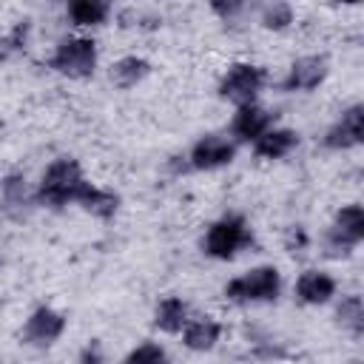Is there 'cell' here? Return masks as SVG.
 Here are the masks:
<instances>
[{
	"label": "cell",
	"instance_id": "cell-1",
	"mask_svg": "<svg viewBox=\"0 0 364 364\" xmlns=\"http://www.w3.org/2000/svg\"><path fill=\"white\" fill-rule=\"evenodd\" d=\"M88 188H91V182L82 176L80 162L71 156H60L46 168L40 188L34 193V202L60 210L65 205H80V199L85 196Z\"/></svg>",
	"mask_w": 364,
	"mask_h": 364
},
{
	"label": "cell",
	"instance_id": "cell-2",
	"mask_svg": "<svg viewBox=\"0 0 364 364\" xmlns=\"http://www.w3.org/2000/svg\"><path fill=\"white\" fill-rule=\"evenodd\" d=\"M250 245H253V230L247 228L245 216H239V213H228V216L216 219V222L208 228L205 239H202L205 253H208L210 259H219V262L233 259L236 253L247 250Z\"/></svg>",
	"mask_w": 364,
	"mask_h": 364
},
{
	"label": "cell",
	"instance_id": "cell-3",
	"mask_svg": "<svg viewBox=\"0 0 364 364\" xmlns=\"http://www.w3.org/2000/svg\"><path fill=\"white\" fill-rule=\"evenodd\" d=\"M282 293V273L273 267V264H262V267H253L236 279H230L225 284V296L230 301H273L279 299Z\"/></svg>",
	"mask_w": 364,
	"mask_h": 364
},
{
	"label": "cell",
	"instance_id": "cell-4",
	"mask_svg": "<svg viewBox=\"0 0 364 364\" xmlns=\"http://www.w3.org/2000/svg\"><path fill=\"white\" fill-rule=\"evenodd\" d=\"M48 68L63 74V77H91L94 68H97V43L88 40V37H68L63 40L51 60H48Z\"/></svg>",
	"mask_w": 364,
	"mask_h": 364
},
{
	"label": "cell",
	"instance_id": "cell-5",
	"mask_svg": "<svg viewBox=\"0 0 364 364\" xmlns=\"http://www.w3.org/2000/svg\"><path fill=\"white\" fill-rule=\"evenodd\" d=\"M264 80H267V74H264L262 65L236 63V65H230L228 74L222 77V82H219V97L228 100V102H233L236 108L250 105V102H256L259 91L264 88Z\"/></svg>",
	"mask_w": 364,
	"mask_h": 364
},
{
	"label": "cell",
	"instance_id": "cell-6",
	"mask_svg": "<svg viewBox=\"0 0 364 364\" xmlns=\"http://www.w3.org/2000/svg\"><path fill=\"white\" fill-rule=\"evenodd\" d=\"M364 239V208L361 205H344L336 219H333V228L327 230L324 236V247H327V256L338 259V256H350L353 247Z\"/></svg>",
	"mask_w": 364,
	"mask_h": 364
},
{
	"label": "cell",
	"instance_id": "cell-7",
	"mask_svg": "<svg viewBox=\"0 0 364 364\" xmlns=\"http://www.w3.org/2000/svg\"><path fill=\"white\" fill-rule=\"evenodd\" d=\"M233 156H236V145L228 136L208 134V136H202V139L193 142V148L188 154V165L193 171H213V168L230 165Z\"/></svg>",
	"mask_w": 364,
	"mask_h": 364
},
{
	"label": "cell",
	"instance_id": "cell-8",
	"mask_svg": "<svg viewBox=\"0 0 364 364\" xmlns=\"http://www.w3.org/2000/svg\"><path fill=\"white\" fill-rule=\"evenodd\" d=\"M361 139H364V108L355 102L327 128L324 148H330V151H350V148L361 145Z\"/></svg>",
	"mask_w": 364,
	"mask_h": 364
},
{
	"label": "cell",
	"instance_id": "cell-9",
	"mask_svg": "<svg viewBox=\"0 0 364 364\" xmlns=\"http://www.w3.org/2000/svg\"><path fill=\"white\" fill-rule=\"evenodd\" d=\"M330 65H327V57L324 54H307V57H299L287 77L282 80V91H313L324 82Z\"/></svg>",
	"mask_w": 364,
	"mask_h": 364
},
{
	"label": "cell",
	"instance_id": "cell-10",
	"mask_svg": "<svg viewBox=\"0 0 364 364\" xmlns=\"http://www.w3.org/2000/svg\"><path fill=\"white\" fill-rule=\"evenodd\" d=\"M63 330H65L63 313H57L51 307H37L23 327V341L31 347H48L63 336Z\"/></svg>",
	"mask_w": 364,
	"mask_h": 364
},
{
	"label": "cell",
	"instance_id": "cell-11",
	"mask_svg": "<svg viewBox=\"0 0 364 364\" xmlns=\"http://www.w3.org/2000/svg\"><path fill=\"white\" fill-rule=\"evenodd\" d=\"M273 128V114L256 102L250 105H242L236 108L233 114V122H230V134L239 139V142H256L264 131Z\"/></svg>",
	"mask_w": 364,
	"mask_h": 364
},
{
	"label": "cell",
	"instance_id": "cell-12",
	"mask_svg": "<svg viewBox=\"0 0 364 364\" xmlns=\"http://www.w3.org/2000/svg\"><path fill=\"white\" fill-rule=\"evenodd\" d=\"M296 296L304 304H324L336 296V282L321 270H304L296 279Z\"/></svg>",
	"mask_w": 364,
	"mask_h": 364
},
{
	"label": "cell",
	"instance_id": "cell-13",
	"mask_svg": "<svg viewBox=\"0 0 364 364\" xmlns=\"http://www.w3.org/2000/svg\"><path fill=\"white\" fill-rule=\"evenodd\" d=\"M299 145V134L290 128H270L253 142V154L259 159H282Z\"/></svg>",
	"mask_w": 364,
	"mask_h": 364
},
{
	"label": "cell",
	"instance_id": "cell-14",
	"mask_svg": "<svg viewBox=\"0 0 364 364\" xmlns=\"http://www.w3.org/2000/svg\"><path fill=\"white\" fill-rule=\"evenodd\" d=\"M219 336H222V324H219L216 318H208V316L188 321L185 330H182V341H185V347L193 350V353L213 350L216 341H219Z\"/></svg>",
	"mask_w": 364,
	"mask_h": 364
},
{
	"label": "cell",
	"instance_id": "cell-15",
	"mask_svg": "<svg viewBox=\"0 0 364 364\" xmlns=\"http://www.w3.org/2000/svg\"><path fill=\"white\" fill-rule=\"evenodd\" d=\"M188 321H191V318H188V304H185L179 296H165V299L156 304L154 324H156L162 333H182Z\"/></svg>",
	"mask_w": 364,
	"mask_h": 364
},
{
	"label": "cell",
	"instance_id": "cell-16",
	"mask_svg": "<svg viewBox=\"0 0 364 364\" xmlns=\"http://www.w3.org/2000/svg\"><path fill=\"white\" fill-rule=\"evenodd\" d=\"M151 74V63L131 54V57H122L111 65V82L117 88H134L136 82H142L145 77Z\"/></svg>",
	"mask_w": 364,
	"mask_h": 364
},
{
	"label": "cell",
	"instance_id": "cell-17",
	"mask_svg": "<svg viewBox=\"0 0 364 364\" xmlns=\"http://www.w3.org/2000/svg\"><path fill=\"white\" fill-rule=\"evenodd\" d=\"M111 14L105 0H74L68 3V17L74 26H102Z\"/></svg>",
	"mask_w": 364,
	"mask_h": 364
},
{
	"label": "cell",
	"instance_id": "cell-18",
	"mask_svg": "<svg viewBox=\"0 0 364 364\" xmlns=\"http://www.w3.org/2000/svg\"><path fill=\"white\" fill-rule=\"evenodd\" d=\"M80 208L88 210V213H94V216H100V219H111L117 213V208H119V196L111 193V191H102V188L91 185L85 191V196L80 199Z\"/></svg>",
	"mask_w": 364,
	"mask_h": 364
},
{
	"label": "cell",
	"instance_id": "cell-19",
	"mask_svg": "<svg viewBox=\"0 0 364 364\" xmlns=\"http://www.w3.org/2000/svg\"><path fill=\"white\" fill-rule=\"evenodd\" d=\"M336 318L353 336H361L364 333V301H361V296H355V293L344 296L341 304H338V310H336Z\"/></svg>",
	"mask_w": 364,
	"mask_h": 364
},
{
	"label": "cell",
	"instance_id": "cell-20",
	"mask_svg": "<svg viewBox=\"0 0 364 364\" xmlns=\"http://www.w3.org/2000/svg\"><path fill=\"white\" fill-rule=\"evenodd\" d=\"M0 193H3V208L6 210H23V205H28V188L26 179L20 173H9L0 182Z\"/></svg>",
	"mask_w": 364,
	"mask_h": 364
},
{
	"label": "cell",
	"instance_id": "cell-21",
	"mask_svg": "<svg viewBox=\"0 0 364 364\" xmlns=\"http://www.w3.org/2000/svg\"><path fill=\"white\" fill-rule=\"evenodd\" d=\"M293 23V9L287 3H273V6H264L262 11V26L264 28H273V31H282Z\"/></svg>",
	"mask_w": 364,
	"mask_h": 364
},
{
	"label": "cell",
	"instance_id": "cell-22",
	"mask_svg": "<svg viewBox=\"0 0 364 364\" xmlns=\"http://www.w3.org/2000/svg\"><path fill=\"white\" fill-rule=\"evenodd\" d=\"M122 364H168V355H165V350H162L159 344L145 341V344H139L134 353H128V358H125Z\"/></svg>",
	"mask_w": 364,
	"mask_h": 364
},
{
	"label": "cell",
	"instance_id": "cell-23",
	"mask_svg": "<svg viewBox=\"0 0 364 364\" xmlns=\"http://www.w3.org/2000/svg\"><path fill=\"white\" fill-rule=\"evenodd\" d=\"M80 364H102V347H100V341L85 344V350L80 355Z\"/></svg>",
	"mask_w": 364,
	"mask_h": 364
},
{
	"label": "cell",
	"instance_id": "cell-24",
	"mask_svg": "<svg viewBox=\"0 0 364 364\" xmlns=\"http://www.w3.org/2000/svg\"><path fill=\"white\" fill-rule=\"evenodd\" d=\"M355 364H358V361H355Z\"/></svg>",
	"mask_w": 364,
	"mask_h": 364
}]
</instances>
